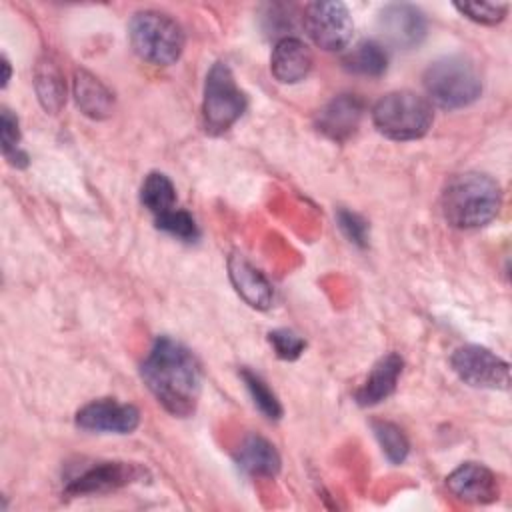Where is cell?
Wrapping results in <instances>:
<instances>
[{
    "label": "cell",
    "mask_w": 512,
    "mask_h": 512,
    "mask_svg": "<svg viewBox=\"0 0 512 512\" xmlns=\"http://www.w3.org/2000/svg\"><path fill=\"white\" fill-rule=\"evenodd\" d=\"M372 428H374V434H376V438L380 442V448L386 454V458L392 464L404 462L406 456H408V450H410L406 434L396 424L384 422V420L372 422Z\"/></svg>",
    "instance_id": "22"
},
{
    "label": "cell",
    "mask_w": 512,
    "mask_h": 512,
    "mask_svg": "<svg viewBox=\"0 0 512 512\" xmlns=\"http://www.w3.org/2000/svg\"><path fill=\"white\" fill-rule=\"evenodd\" d=\"M456 376L474 388L506 390L510 386V366L484 346L466 344L454 350L450 358Z\"/></svg>",
    "instance_id": "8"
},
{
    "label": "cell",
    "mask_w": 512,
    "mask_h": 512,
    "mask_svg": "<svg viewBox=\"0 0 512 512\" xmlns=\"http://www.w3.org/2000/svg\"><path fill=\"white\" fill-rule=\"evenodd\" d=\"M142 380L172 416H190L200 398L202 370L196 356L180 342L158 336L142 362Z\"/></svg>",
    "instance_id": "1"
},
{
    "label": "cell",
    "mask_w": 512,
    "mask_h": 512,
    "mask_svg": "<svg viewBox=\"0 0 512 512\" xmlns=\"http://www.w3.org/2000/svg\"><path fill=\"white\" fill-rule=\"evenodd\" d=\"M402 358L396 352H390L382 356L370 370L366 382L356 392V402L360 406H376L382 400H386L398 384V378L402 374Z\"/></svg>",
    "instance_id": "16"
},
{
    "label": "cell",
    "mask_w": 512,
    "mask_h": 512,
    "mask_svg": "<svg viewBox=\"0 0 512 512\" xmlns=\"http://www.w3.org/2000/svg\"><path fill=\"white\" fill-rule=\"evenodd\" d=\"M384 38L402 50L416 48L428 30L426 16L412 4H388L380 10L378 18Z\"/></svg>",
    "instance_id": "11"
},
{
    "label": "cell",
    "mask_w": 512,
    "mask_h": 512,
    "mask_svg": "<svg viewBox=\"0 0 512 512\" xmlns=\"http://www.w3.org/2000/svg\"><path fill=\"white\" fill-rule=\"evenodd\" d=\"M140 424V412L132 404L112 398H100L82 406L76 414V426L100 434H130Z\"/></svg>",
    "instance_id": "9"
},
{
    "label": "cell",
    "mask_w": 512,
    "mask_h": 512,
    "mask_svg": "<svg viewBox=\"0 0 512 512\" xmlns=\"http://www.w3.org/2000/svg\"><path fill=\"white\" fill-rule=\"evenodd\" d=\"M0 140H2V152L14 166H24L26 164V154L18 150L20 142V130H18V118L8 110L2 108L0 114Z\"/></svg>",
    "instance_id": "24"
},
{
    "label": "cell",
    "mask_w": 512,
    "mask_h": 512,
    "mask_svg": "<svg viewBox=\"0 0 512 512\" xmlns=\"http://www.w3.org/2000/svg\"><path fill=\"white\" fill-rule=\"evenodd\" d=\"M428 98L446 110H458L478 100L482 78L476 64L464 54L442 56L422 76Z\"/></svg>",
    "instance_id": "3"
},
{
    "label": "cell",
    "mask_w": 512,
    "mask_h": 512,
    "mask_svg": "<svg viewBox=\"0 0 512 512\" xmlns=\"http://www.w3.org/2000/svg\"><path fill=\"white\" fill-rule=\"evenodd\" d=\"M74 100L80 112L92 120H104L114 110L112 92L88 70L74 72Z\"/></svg>",
    "instance_id": "17"
},
{
    "label": "cell",
    "mask_w": 512,
    "mask_h": 512,
    "mask_svg": "<svg viewBox=\"0 0 512 512\" xmlns=\"http://www.w3.org/2000/svg\"><path fill=\"white\" fill-rule=\"evenodd\" d=\"M34 88L46 112H60L66 102V82L60 66L50 56H42L38 60L34 68Z\"/></svg>",
    "instance_id": "19"
},
{
    "label": "cell",
    "mask_w": 512,
    "mask_h": 512,
    "mask_svg": "<svg viewBox=\"0 0 512 512\" xmlns=\"http://www.w3.org/2000/svg\"><path fill=\"white\" fill-rule=\"evenodd\" d=\"M502 206L500 184L484 172H462L452 176L440 196L444 220L462 230L492 222Z\"/></svg>",
    "instance_id": "2"
},
{
    "label": "cell",
    "mask_w": 512,
    "mask_h": 512,
    "mask_svg": "<svg viewBox=\"0 0 512 512\" xmlns=\"http://www.w3.org/2000/svg\"><path fill=\"white\" fill-rule=\"evenodd\" d=\"M336 218H338L340 230L344 232V236L350 242H354L358 246H366L368 244V222L360 214L350 212L346 208H340Z\"/></svg>",
    "instance_id": "28"
},
{
    "label": "cell",
    "mask_w": 512,
    "mask_h": 512,
    "mask_svg": "<svg viewBox=\"0 0 512 512\" xmlns=\"http://www.w3.org/2000/svg\"><path fill=\"white\" fill-rule=\"evenodd\" d=\"M228 276L236 292L252 306L266 310L272 304V286L266 280V276L248 262L242 254H232L228 258Z\"/></svg>",
    "instance_id": "15"
},
{
    "label": "cell",
    "mask_w": 512,
    "mask_h": 512,
    "mask_svg": "<svg viewBox=\"0 0 512 512\" xmlns=\"http://www.w3.org/2000/svg\"><path fill=\"white\" fill-rule=\"evenodd\" d=\"M362 112H364V102L358 96L354 94L334 96L326 106L318 110L316 130L334 142H344L356 132L362 120Z\"/></svg>",
    "instance_id": "12"
},
{
    "label": "cell",
    "mask_w": 512,
    "mask_h": 512,
    "mask_svg": "<svg viewBox=\"0 0 512 512\" xmlns=\"http://www.w3.org/2000/svg\"><path fill=\"white\" fill-rule=\"evenodd\" d=\"M312 68V52L306 42L284 36L276 42L270 56V72L282 84H296L308 76Z\"/></svg>",
    "instance_id": "14"
},
{
    "label": "cell",
    "mask_w": 512,
    "mask_h": 512,
    "mask_svg": "<svg viewBox=\"0 0 512 512\" xmlns=\"http://www.w3.org/2000/svg\"><path fill=\"white\" fill-rule=\"evenodd\" d=\"M240 376H242V380H244V384H246V388H248V392H250L254 404L258 406V410H260L266 418L278 420V418L282 416V406H280L276 394L270 390V386H268L256 372H252V370H248V368H244V370L240 372Z\"/></svg>",
    "instance_id": "23"
},
{
    "label": "cell",
    "mask_w": 512,
    "mask_h": 512,
    "mask_svg": "<svg viewBox=\"0 0 512 512\" xmlns=\"http://www.w3.org/2000/svg\"><path fill=\"white\" fill-rule=\"evenodd\" d=\"M446 488L464 502L488 504L498 498V480L490 468L478 462L460 464L446 478Z\"/></svg>",
    "instance_id": "13"
},
{
    "label": "cell",
    "mask_w": 512,
    "mask_h": 512,
    "mask_svg": "<svg viewBox=\"0 0 512 512\" xmlns=\"http://www.w3.org/2000/svg\"><path fill=\"white\" fill-rule=\"evenodd\" d=\"M156 226L180 240H196L198 238V226L194 222V218L186 212V210H180V208H172L170 212L162 214V216H156Z\"/></svg>",
    "instance_id": "25"
},
{
    "label": "cell",
    "mask_w": 512,
    "mask_h": 512,
    "mask_svg": "<svg viewBox=\"0 0 512 512\" xmlns=\"http://www.w3.org/2000/svg\"><path fill=\"white\" fill-rule=\"evenodd\" d=\"M268 340H270L276 356L282 360H296L306 348L304 338H300L298 334H294L292 330H286V328L272 330L268 334Z\"/></svg>",
    "instance_id": "27"
},
{
    "label": "cell",
    "mask_w": 512,
    "mask_h": 512,
    "mask_svg": "<svg viewBox=\"0 0 512 512\" xmlns=\"http://www.w3.org/2000/svg\"><path fill=\"white\" fill-rule=\"evenodd\" d=\"M236 462L252 476H274L280 470L278 450L272 442L258 434H250L240 442L236 450Z\"/></svg>",
    "instance_id": "18"
},
{
    "label": "cell",
    "mask_w": 512,
    "mask_h": 512,
    "mask_svg": "<svg viewBox=\"0 0 512 512\" xmlns=\"http://www.w3.org/2000/svg\"><path fill=\"white\" fill-rule=\"evenodd\" d=\"M302 22L312 42L328 52L346 48L354 34V20L342 2H312L306 6Z\"/></svg>",
    "instance_id": "7"
},
{
    "label": "cell",
    "mask_w": 512,
    "mask_h": 512,
    "mask_svg": "<svg viewBox=\"0 0 512 512\" xmlns=\"http://www.w3.org/2000/svg\"><path fill=\"white\" fill-rule=\"evenodd\" d=\"M454 6L466 18H470L478 24H488V26L502 22L508 12L506 4H490V2H464V4L456 2Z\"/></svg>",
    "instance_id": "26"
},
{
    "label": "cell",
    "mask_w": 512,
    "mask_h": 512,
    "mask_svg": "<svg viewBox=\"0 0 512 512\" xmlns=\"http://www.w3.org/2000/svg\"><path fill=\"white\" fill-rule=\"evenodd\" d=\"M246 110V94L238 88L226 62H214L206 74L202 120L210 134L226 132Z\"/></svg>",
    "instance_id": "6"
},
{
    "label": "cell",
    "mask_w": 512,
    "mask_h": 512,
    "mask_svg": "<svg viewBox=\"0 0 512 512\" xmlns=\"http://www.w3.org/2000/svg\"><path fill=\"white\" fill-rule=\"evenodd\" d=\"M2 66H4V78H2V86H6V84H8V80H10V64H8L6 56H2Z\"/></svg>",
    "instance_id": "29"
},
{
    "label": "cell",
    "mask_w": 512,
    "mask_h": 512,
    "mask_svg": "<svg viewBox=\"0 0 512 512\" xmlns=\"http://www.w3.org/2000/svg\"><path fill=\"white\" fill-rule=\"evenodd\" d=\"M142 206L156 216L170 212L176 204V188L172 180L162 172H150L140 188Z\"/></svg>",
    "instance_id": "21"
},
{
    "label": "cell",
    "mask_w": 512,
    "mask_h": 512,
    "mask_svg": "<svg viewBox=\"0 0 512 512\" xmlns=\"http://www.w3.org/2000/svg\"><path fill=\"white\" fill-rule=\"evenodd\" d=\"M372 122L386 138L406 142L422 138L430 130L434 112L424 96L410 90H394L374 104Z\"/></svg>",
    "instance_id": "4"
},
{
    "label": "cell",
    "mask_w": 512,
    "mask_h": 512,
    "mask_svg": "<svg viewBox=\"0 0 512 512\" xmlns=\"http://www.w3.org/2000/svg\"><path fill=\"white\" fill-rule=\"evenodd\" d=\"M344 68L352 74H360V76H382L386 72L388 66V56L386 50L374 42V40H362L360 44H356L342 60Z\"/></svg>",
    "instance_id": "20"
},
{
    "label": "cell",
    "mask_w": 512,
    "mask_h": 512,
    "mask_svg": "<svg viewBox=\"0 0 512 512\" xmlns=\"http://www.w3.org/2000/svg\"><path fill=\"white\" fill-rule=\"evenodd\" d=\"M128 38L134 52L156 66L174 64L184 50L180 24L158 10L136 12L128 24Z\"/></svg>",
    "instance_id": "5"
},
{
    "label": "cell",
    "mask_w": 512,
    "mask_h": 512,
    "mask_svg": "<svg viewBox=\"0 0 512 512\" xmlns=\"http://www.w3.org/2000/svg\"><path fill=\"white\" fill-rule=\"evenodd\" d=\"M146 476V470L132 462H96L86 468L82 474L74 476L66 484V494L84 496V494H102L126 484L138 482Z\"/></svg>",
    "instance_id": "10"
}]
</instances>
